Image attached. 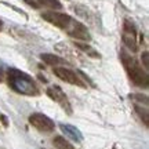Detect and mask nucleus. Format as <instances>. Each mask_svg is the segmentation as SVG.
<instances>
[{
	"label": "nucleus",
	"mask_w": 149,
	"mask_h": 149,
	"mask_svg": "<svg viewBox=\"0 0 149 149\" xmlns=\"http://www.w3.org/2000/svg\"><path fill=\"white\" fill-rule=\"evenodd\" d=\"M7 80H8V86L18 94L29 97H36L40 94L39 86L35 79L19 69H8Z\"/></svg>",
	"instance_id": "obj_1"
},
{
	"label": "nucleus",
	"mask_w": 149,
	"mask_h": 149,
	"mask_svg": "<svg viewBox=\"0 0 149 149\" xmlns=\"http://www.w3.org/2000/svg\"><path fill=\"white\" fill-rule=\"evenodd\" d=\"M149 53L148 51H144L142 53V64H144V69L145 70H148V68H149Z\"/></svg>",
	"instance_id": "obj_15"
},
{
	"label": "nucleus",
	"mask_w": 149,
	"mask_h": 149,
	"mask_svg": "<svg viewBox=\"0 0 149 149\" xmlns=\"http://www.w3.org/2000/svg\"><path fill=\"white\" fill-rule=\"evenodd\" d=\"M53 145L57 149H74V146L70 144L68 139H65L64 137H59V135L53 139Z\"/></svg>",
	"instance_id": "obj_11"
},
{
	"label": "nucleus",
	"mask_w": 149,
	"mask_h": 149,
	"mask_svg": "<svg viewBox=\"0 0 149 149\" xmlns=\"http://www.w3.org/2000/svg\"><path fill=\"white\" fill-rule=\"evenodd\" d=\"M120 58H122L123 66H124V69L127 72L130 80H131L135 86L146 88L149 84L148 73H146L145 69H142L141 64H139L137 59H134L130 54L126 53V51H122V53H120Z\"/></svg>",
	"instance_id": "obj_2"
},
{
	"label": "nucleus",
	"mask_w": 149,
	"mask_h": 149,
	"mask_svg": "<svg viewBox=\"0 0 149 149\" xmlns=\"http://www.w3.org/2000/svg\"><path fill=\"white\" fill-rule=\"evenodd\" d=\"M37 4L39 6H43V7H48L51 10H61L62 8V4L59 0H36Z\"/></svg>",
	"instance_id": "obj_13"
},
{
	"label": "nucleus",
	"mask_w": 149,
	"mask_h": 149,
	"mask_svg": "<svg viewBox=\"0 0 149 149\" xmlns=\"http://www.w3.org/2000/svg\"><path fill=\"white\" fill-rule=\"evenodd\" d=\"M29 123L42 133H51L55 128V124H54L53 120L43 113H32L29 116Z\"/></svg>",
	"instance_id": "obj_6"
},
{
	"label": "nucleus",
	"mask_w": 149,
	"mask_h": 149,
	"mask_svg": "<svg viewBox=\"0 0 149 149\" xmlns=\"http://www.w3.org/2000/svg\"><path fill=\"white\" fill-rule=\"evenodd\" d=\"M1 29H3V22L0 21V32H1Z\"/></svg>",
	"instance_id": "obj_19"
},
{
	"label": "nucleus",
	"mask_w": 149,
	"mask_h": 149,
	"mask_svg": "<svg viewBox=\"0 0 149 149\" xmlns=\"http://www.w3.org/2000/svg\"><path fill=\"white\" fill-rule=\"evenodd\" d=\"M135 112L139 115V117H141V120H144L145 126L146 127H149V115H148V108L146 107H141V105H137L135 104Z\"/></svg>",
	"instance_id": "obj_14"
},
{
	"label": "nucleus",
	"mask_w": 149,
	"mask_h": 149,
	"mask_svg": "<svg viewBox=\"0 0 149 149\" xmlns=\"http://www.w3.org/2000/svg\"><path fill=\"white\" fill-rule=\"evenodd\" d=\"M0 81H1V79H0Z\"/></svg>",
	"instance_id": "obj_20"
},
{
	"label": "nucleus",
	"mask_w": 149,
	"mask_h": 149,
	"mask_svg": "<svg viewBox=\"0 0 149 149\" xmlns=\"http://www.w3.org/2000/svg\"><path fill=\"white\" fill-rule=\"evenodd\" d=\"M65 31H66V33H68L70 37H73V39H77V40H81V42H90L91 40L88 29H87L81 22L74 21L73 18H72L70 24L66 26Z\"/></svg>",
	"instance_id": "obj_7"
},
{
	"label": "nucleus",
	"mask_w": 149,
	"mask_h": 149,
	"mask_svg": "<svg viewBox=\"0 0 149 149\" xmlns=\"http://www.w3.org/2000/svg\"><path fill=\"white\" fill-rule=\"evenodd\" d=\"M42 18L44 21L50 22L51 25L57 28H61V29H66V26L70 24L72 21V17L68 15V14H64V13H58L55 10H50V11H44L42 14Z\"/></svg>",
	"instance_id": "obj_4"
},
{
	"label": "nucleus",
	"mask_w": 149,
	"mask_h": 149,
	"mask_svg": "<svg viewBox=\"0 0 149 149\" xmlns=\"http://www.w3.org/2000/svg\"><path fill=\"white\" fill-rule=\"evenodd\" d=\"M0 120L3 122V124H4V126H7V124H8V123H7V119H6V116H3V115L0 116Z\"/></svg>",
	"instance_id": "obj_18"
},
{
	"label": "nucleus",
	"mask_w": 149,
	"mask_h": 149,
	"mask_svg": "<svg viewBox=\"0 0 149 149\" xmlns=\"http://www.w3.org/2000/svg\"><path fill=\"white\" fill-rule=\"evenodd\" d=\"M59 127H61L62 133H64L68 138L73 139V141H77V142H80V141L83 139L81 133H80L76 127H73V126H70V124H64V123H62V124H59Z\"/></svg>",
	"instance_id": "obj_9"
},
{
	"label": "nucleus",
	"mask_w": 149,
	"mask_h": 149,
	"mask_svg": "<svg viewBox=\"0 0 149 149\" xmlns=\"http://www.w3.org/2000/svg\"><path fill=\"white\" fill-rule=\"evenodd\" d=\"M47 95L53 100V101L58 102L61 107L64 108L65 111L68 112V113H72V108H70V104L69 101H68V98H66V95H65V93L59 87H57V86H53V87H48L47 88Z\"/></svg>",
	"instance_id": "obj_8"
},
{
	"label": "nucleus",
	"mask_w": 149,
	"mask_h": 149,
	"mask_svg": "<svg viewBox=\"0 0 149 149\" xmlns=\"http://www.w3.org/2000/svg\"><path fill=\"white\" fill-rule=\"evenodd\" d=\"M29 6H32V7H35V8H39V4H37L36 0H25Z\"/></svg>",
	"instance_id": "obj_17"
},
{
	"label": "nucleus",
	"mask_w": 149,
	"mask_h": 149,
	"mask_svg": "<svg viewBox=\"0 0 149 149\" xmlns=\"http://www.w3.org/2000/svg\"><path fill=\"white\" fill-rule=\"evenodd\" d=\"M43 62H46L47 65H51V66H58V65H62L65 62L64 59L58 57V55H54V54H42L40 55Z\"/></svg>",
	"instance_id": "obj_10"
},
{
	"label": "nucleus",
	"mask_w": 149,
	"mask_h": 149,
	"mask_svg": "<svg viewBox=\"0 0 149 149\" xmlns=\"http://www.w3.org/2000/svg\"><path fill=\"white\" fill-rule=\"evenodd\" d=\"M122 39L124 46L131 50L133 53L138 51V42H137V29L134 26L133 22H130L128 19L124 21L123 25V33H122Z\"/></svg>",
	"instance_id": "obj_3"
},
{
	"label": "nucleus",
	"mask_w": 149,
	"mask_h": 149,
	"mask_svg": "<svg viewBox=\"0 0 149 149\" xmlns=\"http://www.w3.org/2000/svg\"><path fill=\"white\" fill-rule=\"evenodd\" d=\"M74 46L77 48H80L81 51H84L87 55H90V57H93V58H100V54L97 53L93 47H90L88 44H86V43H80V42H76L74 43Z\"/></svg>",
	"instance_id": "obj_12"
},
{
	"label": "nucleus",
	"mask_w": 149,
	"mask_h": 149,
	"mask_svg": "<svg viewBox=\"0 0 149 149\" xmlns=\"http://www.w3.org/2000/svg\"><path fill=\"white\" fill-rule=\"evenodd\" d=\"M54 74L61 79L62 81H66L69 84L73 86H79V87H86V84L83 83V80L79 77V74L76 73L74 70L69 69V68H65V66H54L53 69Z\"/></svg>",
	"instance_id": "obj_5"
},
{
	"label": "nucleus",
	"mask_w": 149,
	"mask_h": 149,
	"mask_svg": "<svg viewBox=\"0 0 149 149\" xmlns=\"http://www.w3.org/2000/svg\"><path fill=\"white\" fill-rule=\"evenodd\" d=\"M133 98L134 100H138V101H144L145 104H148V98L146 97H139V94H134Z\"/></svg>",
	"instance_id": "obj_16"
}]
</instances>
